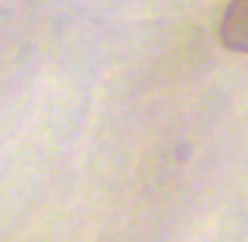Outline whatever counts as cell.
Instances as JSON below:
<instances>
[{
	"mask_svg": "<svg viewBox=\"0 0 248 242\" xmlns=\"http://www.w3.org/2000/svg\"><path fill=\"white\" fill-rule=\"evenodd\" d=\"M217 38L226 50L248 54V0H230L217 22Z\"/></svg>",
	"mask_w": 248,
	"mask_h": 242,
	"instance_id": "obj_1",
	"label": "cell"
}]
</instances>
